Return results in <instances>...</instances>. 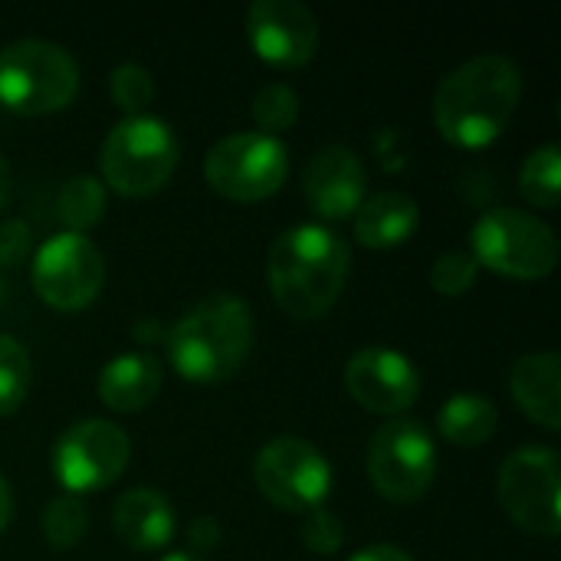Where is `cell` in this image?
I'll use <instances>...</instances> for the list:
<instances>
[{"instance_id":"2","label":"cell","mask_w":561,"mask_h":561,"mask_svg":"<svg viewBox=\"0 0 561 561\" xmlns=\"http://www.w3.org/2000/svg\"><path fill=\"white\" fill-rule=\"evenodd\" d=\"M348 273V243L325 224H296L283 230L266 256V286L273 302L302 322L322 319L339 302Z\"/></svg>"},{"instance_id":"20","label":"cell","mask_w":561,"mask_h":561,"mask_svg":"<svg viewBox=\"0 0 561 561\" xmlns=\"http://www.w3.org/2000/svg\"><path fill=\"white\" fill-rule=\"evenodd\" d=\"M496 404L477 391H457L437 411V431L454 447H483L496 434Z\"/></svg>"},{"instance_id":"25","label":"cell","mask_w":561,"mask_h":561,"mask_svg":"<svg viewBox=\"0 0 561 561\" xmlns=\"http://www.w3.org/2000/svg\"><path fill=\"white\" fill-rule=\"evenodd\" d=\"M253 118L260 125L263 135H273L276 131H286L296 125L299 118V95L293 85L286 82H266L256 95H253Z\"/></svg>"},{"instance_id":"33","label":"cell","mask_w":561,"mask_h":561,"mask_svg":"<svg viewBox=\"0 0 561 561\" xmlns=\"http://www.w3.org/2000/svg\"><path fill=\"white\" fill-rule=\"evenodd\" d=\"M7 197H10V164H7V158L0 154V210H3V204H7Z\"/></svg>"},{"instance_id":"3","label":"cell","mask_w":561,"mask_h":561,"mask_svg":"<svg viewBox=\"0 0 561 561\" xmlns=\"http://www.w3.org/2000/svg\"><path fill=\"white\" fill-rule=\"evenodd\" d=\"M171 368L197 385L233 378L253 348V312L230 293L194 302L168 332Z\"/></svg>"},{"instance_id":"17","label":"cell","mask_w":561,"mask_h":561,"mask_svg":"<svg viewBox=\"0 0 561 561\" xmlns=\"http://www.w3.org/2000/svg\"><path fill=\"white\" fill-rule=\"evenodd\" d=\"M161 385L164 368L151 352H125L99 371V401L115 414H135L158 398Z\"/></svg>"},{"instance_id":"1","label":"cell","mask_w":561,"mask_h":561,"mask_svg":"<svg viewBox=\"0 0 561 561\" xmlns=\"http://www.w3.org/2000/svg\"><path fill=\"white\" fill-rule=\"evenodd\" d=\"M523 72L503 53H483L450 69L434 92L437 131L457 148H486L513 122Z\"/></svg>"},{"instance_id":"6","label":"cell","mask_w":561,"mask_h":561,"mask_svg":"<svg viewBox=\"0 0 561 561\" xmlns=\"http://www.w3.org/2000/svg\"><path fill=\"white\" fill-rule=\"evenodd\" d=\"M470 256L510 279H542L559 263L556 230L519 207H493L470 230Z\"/></svg>"},{"instance_id":"28","label":"cell","mask_w":561,"mask_h":561,"mask_svg":"<svg viewBox=\"0 0 561 561\" xmlns=\"http://www.w3.org/2000/svg\"><path fill=\"white\" fill-rule=\"evenodd\" d=\"M299 536H302V546L312 556H335L342 549V542H345V526L332 510L319 506V510L306 513V523H302Z\"/></svg>"},{"instance_id":"31","label":"cell","mask_w":561,"mask_h":561,"mask_svg":"<svg viewBox=\"0 0 561 561\" xmlns=\"http://www.w3.org/2000/svg\"><path fill=\"white\" fill-rule=\"evenodd\" d=\"M348 561H414L411 552H404L401 546H391V542H375V546H365L358 549Z\"/></svg>"},{"instance_id":"16","label":"cell","mask_w":561,"mask_h":561,"mask_svg":"<svg viewBox=\"0 0 561 561\" xmlns=\"http://www.w3.org/2000/svg\"><path fill=\"white\" fill-rule=\"evenodd\" d=\"M174 506L151 486H135L115 500L112 529L131 552H161L174 539Z\"/></svg>"},{"instance_id":"27","label":"cell","mask_w":561,"mask_h":561,"mask_svg":"<svg viewBox=\"0 0 561 561\" xmlns=\"http://www.w3.org/2000/svg\"><path fill=\"white\" fill-rule=\"evenodd\" d=\"M477 273H480V266H477V260L467 250H447L431 266V286L440 296H463V293L473 289Z\"/></svg>"},{"instance_id":"35","label":"cell","mask_w":561,"mask_h":561,"mask_svg":"<svg viewBox=\"0 0 561 561\" xmlns=\"http://www.w3.org/2000/svg\"><path fill=\"white\" fill-rule=\"evenodd\" d=\"M3 296H7V283L0 279V302H3Z\"/></svg>"},{"instance_id":"29","label":"cell","mask_w":561,"mask_h":561,"mask_svg":"<svg viewBox=\"0 0 561 561\" xmlns=\"http://www.w3.org/2000/svg\"><path fill=\"white\" fill-rule=\"evenodd\" d=\"M33 250V230L26 220H7L0 224V266H20L30 260Z\"/></svg>"},{"instance_id":"7","label":"cell","mask_w":561,"mask_h":561,"mask_svg":"<svg viewBox=\"0 0 561 561\" xmlns=\"http://www.w3.org/2000/svg\"><path fill=\"white\" fill-rule=\"evenodd\" d=\"M204 178L227 201H266L289 178V151L273 135L233 131L210 145L204 158Z\"/></svg>"},{"instance_id":"14","label":"cell","mask_w":561,"mask_h":561,"mask_svg":"<svg viewBox=\"0 0 561 561\" xmlns=\"http://www.w3.org/2000/svg\"><path fill=\"white\" fill-rule=\"evenodd\" d=\"M243 26L253 53L276 69H299L319 49V20L299 0H253Z\"/></svg>"},{"instance_id":"18","label":"cell","mask_w":561,"mask_h":561,"mask_svg":"<svg viewBox=\"0 0 561 561\" xmlns=\"http://www.w3.org/2000/svg\"><path fill=\"white\" fill-rule=\"evenodd\" d=\"M510 391L516 404L546 431L561 427V358L556 352H533L513 362Z\"/></svg>"},{"instance_id":"26","label":"cell","mask_w":561,"mask_h":561,"mask_svg":"<svg viewBox=\"0 0 561 561\" xmlns=\"http://www.w3.org/2000/svg\"><path fill=\"white\" fill-rule=\"evenodd\" d=\"M108 95L112 102L128 115H145V108L154 99V79L138 62H122L108 72Z\"/></svg>"},{"instance_id":"12","label":"cell","mask_w":561,"mask_h":561,"mask_svg":"<svg viewBox=\"0 0 561 561\" xmlns=\"http://www.w3.org/2000/svg\"><path fill=\"white\" fill-rule=\"evenodd\" d=\"M260 493L286 513H312L332 493V463L302 437H276L253 460Z\"/></svg>"},{"instance_id":"21","label":"cell","mask_w":561,"mask_h":561,"mask_svg":"<svg viewBox=\"0 0 561 561\" xmlns=\"http://www.w3.org/2000/svg\"><path fill=\"white\" fill-rule=\"evenodd\" d=\"M105 204H108V194L95 174H76L59 191V217H62L69 233L92 230L102 220Z\"/></svg>"},{"instance_id":"24","label":"cell","mask_w":561,"mask_h":561,"mask_svg":"<svg viewBox=\"0 0 561 561\" xmlns=\"http://www.w3.org/2000/svg\"><path fill=\"white\" fill-rule=\"evenodd\" d=\"M85 526H89V513H85V503L72 493H59L46 503L43 510V536L53 549L66 552L72 546L82 542L85 536Z\"/></svg>"},{"instance_id":"15","label":"cell","mask_w":561,"mask_h":561,"mask_svg":"<svg viewBox=\"0 0 561 561\" xmlns=\"http://www.w3.org/2000/svg\"><path fill=\"white\" fill-rule=\"evenodd\" d=\"M368 174L362 158L345 145L319 148L302 171V194L309 207L325 220H348L362 207Z\"/></svg>"},{"instance_id":"8","label":"cell","mask_w":561,"mask_h":561,"mask_svg":"<svg viewBox=\"0 0 561 561\" xmlns=\"http://www.w3.org/2000/svg\"><path fill=\"white\" fill-rule=\"evenodd\" d=\"M503 513L529 536L556 539L559 536V493H561V457L546 444L516 447L496 480Z\"/></svg>"},{"instance_id":"32","label":"cell","mask_w":561,"mask_h":561,"mask_svg":"<svg viewBox=\"0 0 561 561\" xmlns=\"http://www.w3.org/2000/svg\"><path fill=\"white\" fill-rule=\"evenodd\" d=\"M10 519H13V496H10V486H7V480L0 477V533L10 526Z\"/></svg>"},{"instance_id":"5","label":"cell","mask_w":561,"mask_h":561,"mask_svg":"<svg viewBox=\"0 0 561 561\" xmlns=\"http://www.w3.org/2000/svg\"><path fill=\"white\" fill-rule=\"evenodd\" d=\"M79 92L72 53L53 39L23 36L0 46V105L20 115H49Z\"/></svg>"},{"instance_id":"19","label":"cell","mask_w":561,"mask_h":561,"mask_svg":"<svg viewBox=\"0 0 561 561\" xmlns=\"http://www.w3.org/2000/svg\"><path fill=\"white\" fill-rule=\"evenodd\" d=\"M421 227V207L401 191H378L355 210V240L368 250H391L408 243Z\"/></svg>"},{"instance_id":"34","label":"cell","mask_w":561,"mask_h":561,"mask_svg":"<svg viewBox=\"0 0 561 561\" xmlns=\"http://www.w3.org/2000/svg\"><path fill=\"white\" fill-rule=\"evenodd\" d=\"M161 561H204L201 556H194V552H168Z\"/></svg>"},{"instance_id":"10","label":"cell","mask_w":561,"mask_h":561,"mask_svg":"<svg viewBox=\"0 0 561 561\" xmlns=\"http://www.w3.org/2000/svg\"><path fill=\"white\" fill-rule=\"evenodd\" d=\"M36 296L56 312H79L102 293L105 260L85 233L59 230L39 243L30 263Z\"/></svg>"},{"instance_id":"4","label":"cell","mask_w":561,"mask_h":561,"mask_svg":"<svg viewBox=\"0 0 561 561\" xmlns=\"http://www.w3.org/2000/svg\"><path fill=\"white\" fill-rule=\"evenodd\" d=\"M181 158L174 128L158 115H128L112 125L102 145V184L122 197H148L161 191Z\"/></svg>"},{"instance_id":"11","label":"cell","mask_w":561,"mask_h":561,"mask_svg":"<svg viewBox=\"0 0 561 561\" xmlns=\"http://www.w3.org/2000/svg\"><path fill=\"white\" fill-rule=\"evenodd\" d=\"M131 457L128 434L102 417L69 424L53 444V477L72 496L99 493L115 483Z\"/></svg>"},{"instance_id":"23","label":"cell","mask_w":561,"mask_h":561,"mask_svg":"<svg viewBox=\"0 0 561 561\" xmlns=\"http://www.w3.org/2000/svg\"><path fill=\"white\" fill-rule=\"evenodd\" d=\"M33 385V365L26 348L13 335H0V417L23 408Z\"/></svg>"},{"instance_id":"13","label":"cell","mask_w":561,"mask_h":561,"mask_svg":"<svg viewBox=\"0 0 561 561\" xmlns=\"http://www.w3.org/2000/svg\"><path fill=\"white\" fill-rule=\"evenodd\" d=\"M345 391L371 414L404 417L421 398V371L388 345H368L345 362Z\"/></svg>"},{"instance_id":"30","label":"cell","mask_w":561,"mask_h":561,"mask_svg":"<svg viewBox=\"0 0 561 561\" xmlns=\"http://www.w3.org/2000/svg\"><path fill=\"white\" fill-rule=\"evenodd\" d=\"M220 523L214 519V516H197L191 526H187V542L197 549V552H210V549H217V542H220Z\"/></svg>"},{"instance_id":"9","label":"cell","mask_w":561,"mask_h":561,"mask_svg":"<svg viewBox=\"0 0 561 561\" xmlns=\"http://www.w3.org/2000/svg\"><path fill=\"white\" fill-rule=\"evenodd\" d=\"M437 447L414 417L385 421L368 444V480L388 503H417L434 486Z\"/></svg>"},{"instance_id":"22","label":"cell","mask_w":561,"mask_h":561,"mask_svg":"<svg viewBox=\"0 0 561 561\" xmlns=\"http://www.w3.org/2000/svg\"><path fill=\"white\" fill-rule=\"evenodd\" d=\"M519 191L529 204L552 210L561 201V148L542 145L519 168Z\"/></svg>"}]
</instances>
